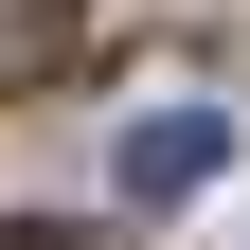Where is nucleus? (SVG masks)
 Instances as JSON below:
<instances>
[{"instance_id":"obj_1","label":"nucleus","mask_w":250,"mask_h":250,"mask_svg":"<svg viewBox=\"0 0 250 250\" xmlns=\"http://www.w3.org/2000/svg\"><path fill=\"white\" fill-rule=\"evenodd\" d=\"M89 36H107V0H0V107L54 72H89Z\"/></svg>"},{"instance_id":"obj_2","label":"nucleus","mask_w":250,"mask_h":250,"mask_svg":"<svg viewBox=\"0 0 250 250\" xmlns=\"http://www.w3.org/2000/svg\"><path fill=\"white\" fill-rule=\"evenodd\" d=\"M214 161H232V125H214V107H143V125H125V197H197Z\"/></svg>"},{"instance_id":"obj_3","label":"nucleus","mask_w":250,"mask_h":250,"mask_svg":"<svg viewBox=\"0 0 250 250\" xmlns=\"http://www.w3.org/2000/svg\"><path fill=\"white\" fill-rule=\"evenodd\" d=\"M0 250H125V232H72V214H0Z\"/></svg>"}]
</instances>
